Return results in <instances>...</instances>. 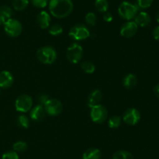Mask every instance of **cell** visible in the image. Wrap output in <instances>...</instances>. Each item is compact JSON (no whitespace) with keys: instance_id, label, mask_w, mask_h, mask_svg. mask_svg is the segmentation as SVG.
Instances as JSON below:
<instances>
[{"instance_id":"9","label":"cell","mask_w":159,"mask_h":159,"mask_svg":"<svg viewBox=\"0 0 159 159\" xmlns=\"http://www.w3.org/2000/svg\"><path fill=\"white\" fill-rule=\"evenodd\" d=\"M47 115L50 116H57L63 111V104L57 98H50L43 105Z\"/></svg>"},{"instance_id":"24","label":"cell","mask_w":159,"mask_h":159,"mask_svg":"<svg viewBox=\"0 0 159 159\" xmlns=\"http://www.w3.org/2000/svg\"><path fill=\"white\" fill-rule=\"evenodd\" d=\"M16 124L18 125L20 127L23 128V129H28L30 125V121L29 117L26 116V115H19L16 118Z\"/></svg>"},{"instance_id":"29","label":"cell","mask_w":159,"mask_h":159,"mask_svg":"<svg viewBox=\"0 0 159 159\" xmlns=\"http://www.w3.org/2000/svg\"><path fill=\"white\" fill-rule=\"evenodd\" d=\"M154 0H136V5L139 9H145L151 7Z\"/></svg>"},{"instance_id":"26","label":"cell","mask_w":159,"mask_h":159,"mask_svg":"<svg viewBox=\"0 0 159 159\" xmlns=\"http://www.w3.org/2000/svg\"><path fill=\"white\" fill-rule=\"evenodd\" d=\"M81 69L87 74H93L96 71V66L89 61H84L81 63Z\"/></svg>"},{"instance_id":"10","label":"cell","mask_w":159,"mask_h":159,"mask_svg":"<svg viewBox=\"0 0 159 159\" xmlns=\"http://www.w3.org/2000/svg\"><path fill=\"white\" fill-rule=\"evenodd\" d=\"M141 118V112L135 108H129L123 115V121L128 126H135L140 122Z\"/></svg>"},{"instance_id":"21","label":"cell","mask_w":159,"mask_h":159,"mask_svg":"<svg viewBox=\"0 0 159 159\" xmlns=\"http://www.w3.org/2000/svg\"><path fill=\"white\" fill-rule=\"evenodd\" d=\"M112 159H134L133 154L126 150H120L113 154Z\"/></svg>"},{"instance_id":"8","label":"cell","mask_w":159,"mask_h":159,"mask_svg":"<svg viewBox=\"0 0 159 159\" xmlns=\"http://www.w3.org/2000/svg\"><path fill=\"white\" fill-rule=\"evenodd\" d=\"M33 104H34V101L32 97L24 94L17 97L15 101V108L17 112L26 113L30 111L33 108Z\"/></svg>"},{"instance_id":"16","label":"cell","mask_w":159,"mask_h":159,"mask_svg":"<svg viewBox=\"0 0 159 159\" xmlns=\"http://www.w3.org/2000/svg\"><path fill=\"white\" fill-rule=\"evenodd\" d=\"M102 99V93L99 89L92 90L88 96V106L91 108L100 104Z\"/></svg>"},{"instance_id":"23","label":"cell","mask_w":159,"mask_h":159,"mask_svg":"<svg viewBox=\"0 0 159 159\" xmlns=\"http://www.w3.org/2000/svg\"><path fill=\"white\" fill-rule=\"evenodd\" d=\"M95 8L98 12L101 13L107 12L109 9V2L107 0H96L95 1Z\"/></svg>"},{"instance_id":"2","label":"cell","mask_w":159,"mask_h":159,"mask_svg":"<svg viewBox=\"0 0 159 159\" xmlns=\"http://www.w3.org/2000/svg\"><path fill=\"white\" fill-rule=\"evenodd\" d=\"M37 58L39 62L44 65H51L57 60V52L54 47L46 45L37 50Z\"/></svg>"},{"instance_id":"13","label":"cell","mask_w":159,"mask_h":159,"mask_svg":"<svg viewBox=\"0 0 159 159\" xmlns=\"http://www.w3.org/2000/svg\"><path fill=\"white\" fill-rule=\"evenodd\" d=\"M46 115L43 105L40 104L34 106L30 111V118L34 122L42 121L45 118Z\"/></svg>"},{"instance_id":"5","label":"cell","mask_w":159,"mask_h":159,"mask_svg":"<svg viewBox=\"0 0 159 159\" xmlns=\"http://www.w3.org/2000/svg\"><path fill=\"white\" fill-rule=\"evenodd\" d=\"M84 50L78 42H73L68 47L66 51L67 59L72 64H78L83 57Z\"/></svg>"},{"instance_id":"11","label":"cell","mask_w":159,"mask_h":159,"mask_svg":"<svg viewBox=\"0 0 159 159\" xmlns=\"http://www.w3.org/2000/svg\"><path fill=\"white\" fill-rule=\"evenodd\" d=\"M138 31V26L134 20L127 21L121 26L120 34L123 37L130 38L135 36Z\"/></svg>"},{"instance_id":"32","label":"cell","mask_w":159,"mask_h":159,"mask_svg":"<svg viewBox=\"0 0 159 159\" xmlns=\"http://www.w3.org/2000/svg\"><path fill=\"white\" fill-rule=\"evenodd\" d=\"M49 99V96H48V94H46L41 93L37 96V101H38L39 104H41V105H44L45 103H46Z\"/></svg>"},{"instance_id":"35","label":"cell","mask_w":159,"mask_h":159,"mask_svg":"<svg viewBox=\"0 0 159 159\" xmlns=\"http://www.w3.org/2000/svg\"><path fill=\"white\" fill-rule=\"evenodd\" d=\"M153 92H154V94H155V96H156L157 98H159V84H156V85L154 87Z\"/></svg>"},{"instance_id":"4","label":"cell","mask_w":159,"mask_h":159,"mask_svg":"<svg viewBox=\"0 0 159 159\" xmlns=\"http://www.w3.org/2000/svg\"><path fill=\"white\" fill-rule=\"evenodd\" d=\"M91 35L89 30L83 23H77L71 26L68 32V36L70 38L75 41H81L89 38Z\"/></svg>"},{"instance_id":"34","label":"cell","mask_w":159,"mask_h":159,"mask_svg":"<svg viewBox=\"0 0 159 159\" xmlns=\"http://www.w3.org/2000/svg\"><path fill=\"white\" fill-rule=\"evenodd\" d=\"M152 36L155 40L159 41V25L154 28L153 31H152Z\"/></svg>"},{"instance_id":"18","label":"cell","mask_w":159,"mask_h":159,"mask_svg":"<svg viewBox=\"0 0 159 159\" xmlns=\"http://www.w3.org/2000/svg\"><path fill=\"white\" fill-rule=\"evenodd\" d=\"M12 10L9 6H0V25H4V23L9 19L12 18Z\"/></svg>"},{"instance_id":"3","label":"cell","mask_w":159,"mask_h":159,"mask_svg":"<svg viewBox=\"0 0 159 159\" xmlns=\"http://www.w3.org/2000/svg\"><path fill=\"white\" fill-rule=\"evenodd\" d=\"M139 8L136 4L127 1H124L118 6V14L121 19L127 21L133 20L139 12Z\"/></svg>"},{"instance_id":"19","label":"cell","mask_w":159,"mask_h":159,"mask_svg":"<svg viewBox=\"0 0 159 159\" xmlns=\"http://www.w3.org/2000/svg\"><path fill=\"white\" fill-rule=\"evenodd\" d=\"M102 153L96 147L88 148L82 154V159H101Z\"/></svg>"},{"instance_id":"28","label":"cell","mask_w":159,"mask_h":159,"mask_svg":"<svg viewBox=\"0 0 159 159\" xmlns=\"http://www.w3.org/2000/svg\"><path fill=\"white\" fill-rule=\"evenodd\" d=\"M64 29L61 25L53 24L48 27V32L52 36H59L63 33Z\"/></svg>"},{"instance_id":"25","label":"cell","mask_w":159,"mask_h":159,"mask_svg":"<svg viewBox=\"0 0 159 159\" xmlns=\"http://www.w3.org/2000/svg\"><path fill=\"white\" fill-rule=\"evenodd\" d=\"M28 144L26 142L23 140H19V141L15 142L12 145V150L16 153H23L27 150Z\"/></svg>"},{"instance_id":"7","label":"cell","mask_w":159,"mask_h":159,"mask_svg":"<svg viewBox=\"0 0 159 159\" xmlns=\"http://www.w3.org/2000/svg\"><path fill=\"white\" fill-rule=\"evenodd\" d=\"M90 109V118L93 123L102 124L108 118V111L105 106L101 104H97Z\"/></svg>"},{"instance_id":"37","label":"cell","mask_w":159,"mask_h":159,"mask_svg":"<svg viewBox=\"0 0 159 159\" xmlns=\"http://www.w3.org/2000/svg\"><path fill=\"white\" fill-rule=\"evenodd\" d=\"M0 94H1V90H0Z\"/></svg>"},{"instance_id":"30","label":"cell","mask_w":159,"mask_h":159,"mask_svg":"<svg viewBox=\"0 0 159 159\" xmlns=\"http://www.w3.org/2000/svg\"><path fill=\"white\" fill-rule=\"evenodd\" d=\"M33 6L38 9H43L47 7L49 2V0H30Z\"/></svg>"},{"instance_id":"12","label":"cell","mask_w":159,"mask_h":159,"mask_svg":"<svg viewBox=\"0 0 159 159\" xmlns=\"http://www.w3.org/2000/svg\"><path fill=\"white\" fill-rule=\"evenodd\" d=\"M51 14L45 10L40 11L36 17V22L40 29H48L51 24Z\"/></svg>"},{"instance_id":"20","label":"cell","mask_w":159,"mask_h":159,"mask_svg":"<svg viewBox=\"0 0 159 159\" xmlns=\"http://www.w3.org/2000/svg\"><path fill=\"white\" fill-rule=\"evenodd\" d=\"M122 117L120 115H112L108 119V126L110 129H117L122 123Z\"/></svg>"},{"instance_id":"33","label":"cell","mask_w":159,"mask_h":159,"mask_svg":"<svg viewBox=\"0 0 159 159\" xmlns=\"http://www.w3.org/2000/svg\"><path fill=\"white\" fill-rule=\"evenodd\" d=\"M102 19H103V20L105 22H107V23H110V22L113 21V15H112L111 12H106L103 13V17H102Z\"/></svg>"},{"instance_id":"27","label":"cell","mask_w":159,"mask_h":159,"mask_svg":"<svg viewBox=\"0 0 159 159\" xmlns=\"http://www.w3.org/2000/svg\"><path fill=\"white\" fill-rule=\"evenodd\" d=\"M85 20L87 25L91 26H96V23H97V17H96L95 12H87L86 15H85Z\"/></svg>"},{"instance_id":"36","label":"cell","mask_w":159,"mask_h":159,"mask_svg":"<svg viewBox=\"0 0 159 159\" xmlns=\"http://www.w3.org/2000/svg\"><path fill=\"white\" fill-rule=\"evenodd\" d=\"M155 19H156V21L159 23V10L156 12V15H155Z\"/></svg>"},{"instance_id":"14","label":"cell","mask_w":159,"mask_h":159,"mask_svg":"<svg viewBox=\"0 0 159 159\" xmlns=\"http://www.w3.org/2000/svg\"><path fill=\"white\" fill-rule=\"evenodd\" d=\"M14 83V76L11 72L2 70L0 72V88L7 89L12 86Z\"/></svg>"},{"instance_id":"6","label":"cell","mask_w":159,"mask_h":159,"mask_svg":"<svg viewBox=\"0 0 159 159\" xmlns=\"http://www.w3.org/2000/svg\"><path fill=\"white\" fill-rule=\"evenodd\" d=\"M4 31L10 37H17L23 32V25L20 20L10 18L4 23Z\"/></svg>"},{"instance_id":"17","label":"cell","mask_w":159,"mask_h":159,"mask_svg":"<svg viewBox=\"0 0 159 159\" xmlns=\"http://www.w3.org/2000/svg\"><path fill=\"white\" fill-rule=\"evenodd\" d=\"M138 84V78L134 73H128L123 78V85L126 89H133Z\"/></svg>"},{"instance_id":"1","label":"cell","mask_w":159,"mask_h":159,"mask_svg":"<svg viewBox=\"0 0 159 159\" xmlns=\"http://www.w3.org/2000/svg\"><path fill=\"white\" fill-rule=\"evenodd\" d=\"M48 6L49 13L57 19L66 18L74 9L71 0H49Z\"/></svg>"},{"instance_id":"22","label":"cell","mask_w":159,"mask_h":159,"mask_svg":"<svg viewBox=\"0 0 159 159\" xmlns=\"http://www.w3.org/2000/svg\"><path fill=\"white\" fill-rule=\"evenodd\" d=\"M30 0H12V7L16 11H23L27 8Z\"/></svg>"},{"instance_id":"15","label":"cell","mask_w":159,"mask_h":159,"mask_svg":"<svg viewBox=\"0 0 159 159\" xmlns=\"http://www.w3.org/2000/svg\"><path fill=\"white\" fill-rule=\"evenodd\" d=\"M134 21L137 23V25L141 27H147L152 23V18L151 16L144 11H141L138 12L135 18L134 19Z\"/></svg>"},{"instance_id":"31","label":"cell","mask_w":159,"mask_h":159,"mask_svg":"<svg viewBox=\"0 0 159 159\" xmlns=\"http://www.w3.org/2000/svg\"><path fill=\"white\" fill-rule=\"evenodd\" d=\"M2 159H20L18 153L16 151H8L5 152L2 156Z\"/></svg>"}]
</instances>
